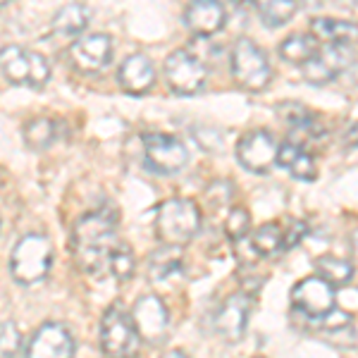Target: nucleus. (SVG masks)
Here are the masks:
<instances>
[{
    "mask_svg": "<svg viewBox=\"0 0 358 358\" xmlns=\"http://www.w3.org/2000/svg\"><path fill=\"white\" fill-rule=\"evenodd\" d=\"M122 246L115 232V217L106 210L84 215L74 227V256L82 270L94 275H110V261Z\"/></svg>",
    "mask_w": 358,
    "mask_h": 358,
    "instance_id": "1",
    "label": "nucleus"
},
{
    "mask_svg": "<svg viewBox=\"0 0 358 358\" xmlns=\"http://www.w3.org/2000/svg\"><path fill=\"white\" fill-rule=\"evenodd\" d=\"M201 210L192 199H167L158 206L155 234L165 246H184L199 234Z\"/></svg>",
    "mask_w": 358,
    "mask_h": 358,
    "instance_id": "2",
    "label": "nucleus"
},
{
    "mask_svg": "<svg viewBox=\"0 0 358 358\" xmlns=\"http://www.w3.org/2000/svg\"><path fill=\"white\" fill-rule=\"evenodd\" d=\"M53 265V244L43 234H27L10 253V275L20 285H38L45 280Z\"/></svg>",
    "mask_w": 358,
    "mask_h": 358,
    "instance_id": "3",
    "label": "nucleus"
},
{
    "mask_svg": "<svg viewBox=\"0 0 358 358\" xmlns=\"http://www.w3.org/2000/svg\"><path fill=\"white\" fill-rule=\"evenodd\" d=\"M141 349V334L131 313L110 306L101 320V351L106 358H136Z\"/></svg>",
    "mask_w": 358,
    "mask_h": 358,
    "instance_id": "4",
    "label": "nucleus"
},
{
    "mask_svg": "<svg viewBox=\"0 0 358 358\" xmlns=\"http://www.w3.org/2000/svg\"><path fill=\"white\" fill-rule=\"evenodd\" d=\"M0 62H3L5 79L15 86L41 89L50 79L48 57L36 53V50L22 48V45H5L3 53H0Z\"/></svg>",
    "mask_w": 358,
    "mask_h": 358,
    "instance_id": "5",
    "label": "nucleus"
},
{
    "mask_svg": "<svg viewBox=\"0 0 358 358\" xmlns=\"http://www.w3.org/2000/svg\"><path fill=\"white\" fill-rule=\"evenodd\" d=\"M232 74L234 82L246 91H263L270 84L273 69L268 57L251 38H239L232 45Z\"/></svg>",
    "mask_w": 358,
    "mask_h": 358,
    "instance_id": "6",
    "label": "nucleus"
},
{
    "mask_svg": "<svg viewBox=\"0 0 358 358\" xmlns=\"http://www.w3.org/2000/svg\"><path fill=\"white\" fill-rule=\"evenodd\" d=\"M208 69L194 53L179 48L165 60V82L179 96H196L203 91Z\"/></svg>",
    "mask_w": 358,
    "mask_h": 358,
    "instance_id": "7",
    "label": "nucleus"
},
{
    "mask_svg": "<svg viewBox=\"0 0 358 358\" xmlns=\"http://www.w3.org/2000/svg\"><path fill=\"white\" fill-rule=\"evenodd\" d=\"M354 62V50L349 43H327L303 65L306 82L322 86L342 77Z\"/></svg>",
    "mask_w": 358,
    "mask_h": 358,
    "instance_id": "8",
    "label": "nucleus"
},
{
    "mask_svg": "<svg viewBox=\"0 0 358 358\" xmlns=\"http://www.w3.org/2000/svg\"><path fill=\"white\" fill-rule=\"evenodd\" d=\"M280 155V146H277L275 136L265 129L248 131L246 136H241V141L236 143V160L246 167L248 172L263 175L270 167L277 163Z\"/></svg>",
    "mask_w": 358,
    "mask_h": 358,
    "instance_id": "9",
    "label": "nucleus"
},
{
    "mask_svg": "<svg viewBox=\"0 0 358 358\" xmlns=\"http://www.w3.org/2000/svg\"><path fill=\"white\" fill-rule=\"evenodd\" d=\"M292 303L299 313H303L308 317H317V320H320L322 315H327L334 306H337L334 287L327 280H322L320 275L306 277V280H301L292 289Z\"/></svg>",
    "mask_w": 358,
    "mask_h": 358,
    "instance_id": "10",
    "label": "nucleus"
},
{
    "mask_svg": "<svg viewBox=\"0 0 358 358\" xmlns=\"http://www.w3.org/2000/svg\"><path fill=\"white\" fill-rule=\"evenodd\" d=\"M131 317H134L143 342L158 344L165 339L167 325H170V315H167V306L163 303L160 296L146 294V296L136 299L134 308H131Z\"/></svg>",
    "mask_w": 358,
    "mask_h": 358,
    "instance_id": "11",
    "label": "nucleus"
},
{
    "mask_svg": "<svg viewBox=\"0 0 358 358\" xmlns=\"http://www.w3.org/2000/svg\"><path fill=\"white\" fill-rule=\"evenodd\" d=\"M143 153L153 170L172 175L179 172L189 160L187 146L179 138L167 134H146L143 136Z\"/></svg>",
    "mask_w": 358,
    "mask_h": 358,
    "instance_id": "12",
    "label": "nucleus"
},
{
    "mask_svg": "<svg viewBox=\"0 0 358 358\" xmlns=\"http://www.w3.org/2000/svg\"><path fill=\"white\" fill-rule=\"evenodd\" d=\"M253 310V296L248 292H236L229 299H224L220 310L215 313V330L227 342H236L244 337L248 317Z\"/></svg>",
    "mask_w": 358,
    "mask_h": 358,
    "instance_id": "13",
    "label": "nucleus"
},
{
    "mask_svg": "<svg viewBox=\"0 0 358 358\" xmlns=\"http://www.w3.org/2000/svg\"><path fill=\"white\" fill-rule=\"evenodd\" d=\"M69 57L82 72H101L113 60V38L108 34H86L69 45Z\"/></svg>",
    "mask_w": 358,
    "mask_h": 358,
    "instance_id": "14",
    "label": "nucleus"
},
{
    "mask_svg": "<svg viewBox=\"0 0 358 358\" xmlns=\"http://www.w3.org/2000/svg\"><path fill=\"white\" fill-rule=\"evenodd\" d=\"M27 358H74L72 334L60 322H45L29 342Z\"/></svg>",
    "mask_w": 358,
    "mask_h": 358,
    "instance_id": "15",
    "label": "nucleus"
},
{
    "mask_svg": "<svg viewBox=\"0 0 358 358\" xmlns=\"http://www.w3.org/2000/svg\"><path fill=\"white\" fill-rule=\"evenodd\" d=\"M184 24L196 36H213L224 24V8L220 0H192L184 13Z\"/></svg>",
    "mask_w": 358,
    "mask_h": 358,
    "instance_id": "16",
    "label": "nucleus"
},
{
    "mask_svg": "<svg viewBox=\"0 0 358 358\" xmlns=\"http://www.w3.org/2000/svg\"><path fill=\"white\" fill-rule=\"evenodd\" d=\"M120 84L131 96H141L146 91H151V86L155 84V67L151 57L143 53H134L127 57L122 67H120Z\"/></svg>",
    "mask_w": 358,
    "mask_h": 358,
    "instance_id": "17",
    "label": "nucleus"
},
{
    "mask_svg": "<svg viewBox=\"0 0 358 358\" xmlns=\"http://www.w3.org/2000/svg\"><path fill=\"white\" fill-rule=\"evenodd\" d=\"M310 34L322 43H354L358 41V24L339 17H315L310 22Z\"/></svg>",
    "mask_w": 358,
    "mask_h": 358,
    "instance_id": "18",
    "label": "nucleus"
},
{
    "mask_svg": "<svg viewBox=\"0 0 358 358\" xmlns=\"http://www.w3.org/2000/svg\"><path fill=\"white\" fill-rule=\"evenodd\" d=\"M277 165L280 167H287L296 179L301 182H313L317 177V165H315V158L306 151L303 146L294 141H287L280 146V155H277Z\"/></svg>",
    "mask_w": 358,
    "mask_h": 358,
    "instance_id": "19",
    "label": "nucleus"
},
{
    "mask_svg": "<svg viewBox=\"0 0 358 358\" xmlns=\"http://www.w3.org/2000/svg\"><path fill=\"white\" fill-rule=\"evenodd\" d=\"M89 10L79 3H69L60 8V13L53 17V31L60 38H74L89 27Z\"/></svg>",
    "mask_w": 358,
    "mask_h": 358,
    "instance_id": "20",
    "label": "nucleus"
},
{
    "mask_svg": "<svg viewBox=\"0 0 358 358\" xmlns=\"http://www.w3.org/2000/svg\"><path fill=\"white\" fill-rule=\"evenodd\" d=\"M320 41L313 36V34H292L285 41L280 43V55L285 57L287 62H296V65H306V62L313 57Z\"/></svg>",
    "mask_w": 358,
    "mask_h": 358,
    "instance_id": "21",
    "label": "nucleus"
},
{
    "mask_svg": "<svg viewBox=\"0 0 358 358\" xmlns=\"http://www.w3.org/2000/svg\"><path fill=\"white\" fill-rule=\"evenodd\" d=\"M253 3H256V13L261 22L270 29L287 24L299 10L296 0H253Z\"/></svg>",
    "mask_w": 358,
    "mask_h": 358,
    "instance_id": "22",
    "label": "nucleus"
},
{
    "mask_svg": "<svg viewBox=\"0 0 358 358\" xmlns=\"http://www.w3.org/2000/svg\"><path fill=\"white\" fill-rule=\"evenodd\" d=\"M315 270H317V275L330 282L332 287L349 285L351 277H354V263L339 256H320L315 261Z\"/></svg>",
    "mask_w": 358,
    "mask_h": 358,
    "instance_id": "23",
    "label": "nucleus"
},
{
    "mask_svg": "<svg viewBox=\"0 0 358 358\" xmlns=\"http://www.w3.org/2000/svg\"><path fill=\"white\" fill-rule=\"evenodd\" d=\"M182 270V256H179V246H163L155 251L148 263V275L153 282H163L167 277L177 275Z\"/></svg>",
    "mask_w": 358,
    "mask_h": 358,
    "instance_id": "24",
    "label": "nucleus"
},
{
    "mask_svg": "<svg viewBox=\"0 0 358 358\" xmlns=\"http://www.w3.org/2000/svg\"><path fill=\"white\" fill-rule=\"evenodd\" d=\"M248 241L256 248L258 256L268 258V256H275L280 248H285V232H282L280 224L268 222V224H261L256 232L248 236Z\"/></svg>",
    "mask_w": 358,
    "mask_h": 358,
    "instance_id": "25",
    "label": "nucleus"
},
{
    "mask_svg": "<svg viewBox=\"0 0 358 358\" xmlns=\"http://www.w3.org/2000/svg\"><path fill=\"white\" fill-rule=\"evenodd\" d=\"M55 122L48 117H36L31 120L27 127H24V141L27 146L36 148V151H41V148H48L50 143L55 141Z\"/></svg>",
    "mask_w": 358,
    "mask_h": 358,
    "instance_id": "26",
    "label": "nucleus"
},
{
    "mask_svg": "<svg viewBox=\"0 0 358 358\" xmlns=\"http://www.w3.org/2000/svg\"><path fill=\"white\" fill-rule=\"evenodd\" d=\"M277 117H280L285 124H289L294 131L306 129V127H310V124L315 122L308 108H303L301 103H292V101L289 103H282V106L277 108Z\"/></svg>",
    "mask_w": 358,
    "mask_h": 358,
    "instance_id": "27",
    "label": "nucleus"
},
{
    "mask_svg": "<svg viewBox=\"0 0 358 358\" xmlns=\"http://www.w3.org/2000/svg\"><path fill=\"white\" fill-rule=\"evenodd\" d=\"M136 270V261H134V253H131V248L122 244L115 251L113 261H110V275L115 277L117 282H127L131 280V275H134Z\"/></svg>",
    "mask_w": 358,
    "mask_h": 358,
    "instance_id": "28",
    "label": "nucleus"
},
{
    "mask_svg": "<svg viewBox=\"0 0 358 358\" xmlns=\"http://www.w3.org/2000/svg\"><path fill=\"white\" fill-rule=\"evenodd\" d=\"M248 227H251V215H248L246 208H239V206L232 208L227 220H224V234H227L229 239L239 241L248 234Z\"/></svg>",
    "mask_w": 358,
    "mask_h": 358,
    "instance_id": "29",
    "label": "nucleus"
},
{
    "mask_svg": "<svg viewBox=\"0 0 358 358\" xmlns=\"http://www.w3.org/2000/svg\"><path fill=\"white\" fill-rule=\"evenodd\" d=\"M20 332L13 320L3 322V334H0V346H3V358H15V354L20 351Z\"/></svg>",
    "mask_w": 358,
    "mask_h": 358,
    "instance_id": "30",
    "label": "nucleus"
},
{
    "mask_svg": "<svg viewBox=\"0 0 358 358\" xmlns=\"http://www.w3.org/2000/svg\"><path fill=\"white\" fill-rule=\"evenodd\" d=\"M306 236V222L303 220H292L289 229L285 232V248H292L294 244H299Z\"/></svg>",
    "mask_w": 358,
    "mask_h": 358,
    "instance_id": "31",
    "label": "nucleus"
},
{
    "mask_svg": "<svg viewBox=\"0 0 358 358\" xmlns=\"http://www.w3.org/2000/svg\"><path fill=\"white\" fill-rule=\"evenodd\" d=\"M358 0H322V5H332L337 10H354Z\"/></svg>",
    "mask_w": 358,
    "mask_h": 358,
    "instance_id": "32",
    "label": "nucleus"
},
{
    "mask_svg": "<svg viewBox=\"0 0 358 358\" xmlns=\"http://www.w3.org/2000/svg\"><path fill=\"white\" fill-rule=\"evenodd\" d=\"M346 143H349V146H358V122L351 124L349 131H346Z\"/></svg>",
    "mask_w": 358,
    "mask_h": 358,
    "instance_id": "33",
    "label": "nucleus"
},
{
    "mask_svg": "<svg viewBox=\"0 0 358 358\" xmlns=\"http://www.w3.org/2000/svg\"><path fill=\"white\" fill-rule=\"evenodd\" d=\"M160 358H189V356L184 354V351H179V349H172V351H165Z\"/></svg>",
    "mask_w": 358,
    "mask_h": 358,
    "instance_id": "34",
    "label": "nucleus"
},
{
    "mask_svg": "<svg viewBox=\"0 0 358 358\" xmlns=\"http://www.w3.org/2000/svg\"><path fill=\"white\" fill-rule=\"evenodd\" d=\"M234 3H236V5H244V3H248V0H234Z\"/></svg>",
    "mask_w": 358,
    "mask_h": 358,
    "instance_id": "35",
    "label": "nucleus"
},
{
    "mask_svg": "<svg viewBox=\"0 0 358 358\" xmlns=\"http://www.w3.org/2000/svg\"><path fill=\"white\" fill-rule=\"evenodd\" d=\"M354 246H356V248H358V234H356V236H354Z\"/></svg>",
    "mask_w": 358,
    "mask_h": 358,
    "instance_id": "36",
    "label": "nucleus"
},
{
    "mask_svg": "<svg viewBox=\"0 0 358 358\" xmlns=\"http://www.w3.org/2000/svg\"><path fill=\"white\" fill-rule=\"evenodd\" d=\"M0 3H3V5H8V0H0Z\"/></svg>",
    "mask_w": 358,
    "mask_h": 358,
    "instance_id": "37",
    "label": "nucleus"
},
{
    "mask_svg": "<svg viewBox=\"0 0 358 358\" xmlns=\"http://www.w3.org/2000/svg\"><path fill=\"white\" fill-rule=\"evenodd\" d=\"M220 3H222V0H220Z\"/></svg>",
    "mask_w": 358,
    "mask_h": 358,
    "instance_id": "38",
    "label": "nucleus"
}]
</instances>
